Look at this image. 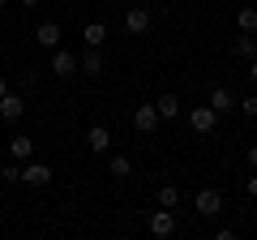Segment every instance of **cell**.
Instances as JSON below:
<instances>
[{
	"mask_svg": "<svg viewBox=\"0 0 257 240\" xmlns=\"http://www.w3.org/2000/svg\"><path fill=\"white\" fill-rule=\"evenodd\" d=\"M22 180H26V185H47V180H52V167L47 163H26L22 167Z\"/></svg>",
	"mask_w": 257,
	"mask_h": 240,
	"instance_id": "obj_6",
	"label": "cell"
},
{
	"mask_svg": "<svg viewBox=\"0 0 257 240\" xmlns=\"http://www.w3.org/2000/svg\"><path fill=\"white\" fill-rule=\"evenodd\" d=\"M155 111H159V120H176L180 116V99H176V94H163V99L155 103Z\"/></svg>",
	"mask_w": 257,
	"mask_h": 240,
	"instance_id": "obj_10",
	"label": "cell"
},
{
	"mask_svg": "<svg viewBox=\"0 0 257 240\" xmlns=\"http://www.w3.org/2000/svg\"><path fill=\"white\" fill-rule=\"evenodd\" d=\"M248 167L257 172V146H248Z\"/></svg>",
	"mask_w": 257,
	"mask_h": 240,
	"instance_id": "obj_21",
	"label": "cell"
},
{
	"mask_svg": "<svg viewBox=\"0 0 257 240\" xmlns=\"http://www.w3.org/2000/svg\"><path fill=\"white\" fill-rule=\"evenodd\" d=\"M5 94H9V82H5V77H0V99H5Z\"/></svg>",
	"mask_w": 257,
	"mask_h": 240,
	"instance_id": "obj_23",
	"label": "cell"
},
{
	"mask_svg": "<svg viewBox=\"0 0 257 240\" xmlns=\"http://www.w3.org/2000/svg\"><path fill=\"white\" fill-rule=\"evenodd\" d=\"M172 231H176V214L167 210V206H163V210H155V214H150V236L167 240V236H172Z\"/></svg>",
	"mask_w": 257,
	"mask_h": 240,
	"instance_id": "obj_1",
	"label": "cell"
},
{
	"mask_svg": "<svg viewBox=\"0 0 257 240\" xmlns=\"http://www.w3.org/2000/svg\"><path fill=\"white\" fill-rule=\"evenodd\" d=\"M82 39H86V47H103V39H107V26H103V22H90V26L82 30Z\"/></svg>",
	"mask_w": 257,
	"mask_h": 240,
	"instance_id": "obj_13",
	"label": "cell"
},
{
	"mask_svg": "<svg viewBox=\"0 0 257 240\" xmlns=\"http://www.w3.org/2000/svg\"><path fill=\"white\" fill-rule=\"evenodd\" d=\"M52 73H56V77H73V73H77V56L56 47V56H52Z\"/></svg>",
	"mask_w": 257,
	"mask_h": 240,
	"instance_id": "obj_2",
	"label": "cell"
},
{
	"mask_svg": "<svg viewBox=\"0 0 257 240\" xmlns=\"http://www.w3.org/2000/svg\"><path fill=\"white\" fill-rule=\"evenodd\" d=\"M22 5H26V9H35V5H39V0H22Z\"/></svg>",
	"mask_w": 257,
	"mask_h": 240,
	"instance_id": "obj_24",
	"label": "cell"
},
{
	"mask_svg": "<svg viewBox=\"0 0 257 240\" xmlns=\"http://www.w3.org/2000/svg\"><path fill=\"white\" fill-rule=\"evenodd\" d=\"M22 111H26V103H22L18 94H5V99H0V120H22Z\"/></svg>",
	"mask_w": 257,
	"mask_h": 240,
	"instance_id": "obj_8",
	"label": "cell"
},
{
	"mask_svg": "<svg viewBox=\"0 0 257 240\" xmlns=\"http://www.w3.org/2000/svg\"><path fill=\"white\" fill-rule=\"evenodd\" d=\"M236 26H240V30H248V35H253V30H257V9H253V5L236 13Z\"/></svg>",
	"mask_w": 257,
	"mask_h": 240,
	"instance_id": "obj_16",
	"label": "cell"
},
{
	"mask_svg": "<svg viewBox=\"0 0 257 240\" xmlns=\"http://www.w3.org/2000/svg\"><path fill=\"white\" fill-rule=\"evenodd\" d=\"M5 5H9V0H0V9H5Z\"/></svg>",
	"mask_w": 257,
	"mask_h": 240,
	"instance_id": "obj_26",
	"label": "cell"
},
{
	"mask_svg": "<svg viewBox=\"0 0 257 240\" xmlns=\"http://www.w3.org/2000/svg\"><path fill=\"white\" fill-rule=\"evenodd\" d=\"M133 125H138L142 133H155V129H159V111H155V103H146V107L133 111Z\"/></svg>",
	"mask_w": 257,
	"mask_h": 240,
	"instance_id": "obj_4",
	"label": "cell"
},
{
	"mask_svg": "<svg viewBox=\"0 0 257 240\" xmlns=\"http://www.w3.org/2000/svg\"><path fill=\"white\" fill-rule=\"evenodd\" d=\"M35 39H39L43 47H52V52H56V47H60V26H56V22H43V26L35 30Z\"/></svg>",
	"mask_w": 257,
	"mask_h": 240,
	"instance_id": "obj_9",
	"label": "cell"
},
{
	"mask_svg": "<svg viewBox=\"0 0 257 240\" xmlns=\"http://www.w3.org/2000/svg\"><path fill=\"white\" fill-rule=\"evenodd\" d=\"M35 155V142L30 138H13V159H30Z\"/></svg>",
	"mask_w": 257,
	"mask_h": 240,
	"instance_id": "obj_18",
	"label": "cell"
},
{
	"mask_svg": "<svg viewBox=\"0 0 257 240\" xmlns=\"http://www.w3.org/2000/svg\"><path fill=\"white\" fill-rule=\"evenodd\" d=\"M219 210H223V197L214 189H202L197 193V214H219Z\"/></svg>",
	"mask_w": 257,
	"mask_h": 240,
	"instance_id": "obj_7",
	"label": "cell"
},
{
	"mask_svg": "<svg viewBox=\"0 0 257 240\" xmlns=\"http://www.w3.org/2000/svg\"><path fill=\"white\" fill-rule=\"evenodd\" d=\"M82 73H90V77L103 73V52H99V47H90V52L82 56Z\"/></svg>",
	"mask_w": 257,
	"mask_h": 240,
	"instance_id": "obj_14",
	"label": "cell"
},
{
	"mask_svg": "<svg viewBox=\"0 0 257 240\" xmlns=\"http://www.w3.org/2000/svg\"><path fill=\"white\" fill-rule=\"evenodd\" d=\"M124 26H128V35H146V30H150V9H128L124 13Z\"/></svg>",
	"mask_w": 257,
	"mask_h": 240,
	"instance_id": "obj_5",
	"label": "cell"
},
{
	"mask_svg": "<svg viewBox=\"0 0 257 240\" xmlns=\"http://www.w3.org/2000/svg\"><path fill=\"white\" fill-rule=\"evenodd\" d=\"M210 107L219 111V116H223V111H231V107H236V103H231V90H227V86H214V90H210Z\"/></svg>",
	"mask_w": 257,
	"mask_h": 240,
	"instance_id": "obj_12",
	"label": "cell"
},
{
	"mask_svg": "<svg viewBox=\"0 0 257 240\" xmlns=\"http://www.w3.org/2000/svg\"><path fill=\"white\" fill-rule=\"evenodd\" d=\"M236 52H240V56H248V60L257 56V39L248 35V30H240V39H236Z\"/></svg>",
	"mask_w": 257,
	"mask_h": 240,
	"instance_id": "obj_15",
	"label": "cell"
},
{
	"mask_svg": "<svg viewBox=\"0 0 257 240\" xmlns=\"http://www.w3.org/2000/svg\"><path fill=\"white\" fill-rule=\"evenodd\" d=\"M248 77H253V82H257V65H253V69H248Z\"/></svg>",
	"mask_w": 257,
	"mask_h": 240,
	"instance_id": "obj_25",
	"label": "cell"
},
{
	"mask_svg": "<svg viewBox=\"0 0 257 240\" xmlns=\"http://www.w3.org/2000/svg\"><path fill=\"white\" fill-rule=\"evenodd\" d=\"M248 197H257V176H248Z\"/></svg>",
	"mask_w": 257,
	"mask_h": 240,
	"instance_id": "obj_22",
	"label": "cell"
},
{
	"mask_svg": "<svg viewBox=\"0 0 257 240\" xmlns=\"http://www.w3.org/2000/svg\"><path fill=\"white\" fill-rule=\"evenodd\" d=\"M128 172H133V163L124 155H111V176H128Z\"/></svg>",
	"mask_w": 257,
	"mask_h": 240,
	"instance_id": "obj_19",
	"label": "cell"
},
{
	"mask_svg": "<svg viewBox=\"0 0 257 240\" xmlns=\"http://www.w3.org/2000/svg\"><path fill=\"white\" fill-rule=\"evenodd\" d=\"M189 125H193L197 133H210L214 125H219V111H214V107H197V111L189 116Z\"/></svg>",
	"mask_w": 257,
	"mask_h": 240,
	"instance_id": "obj_3",
	"label": "cell"
},
{
	"mask_svg": "<svg viewBox=\"0 0 257 240\" xmlns=\"http://www.w3.org/2000/svg\"><path fill=\"white\" fill-rule=\"evenodd\" d=\"M240 111H244V116H248V120H257V94H248V99H244V103H240Z\"/></svg>",
	"mask_w": 257,
	"mask_h": 240,
	"instance_id": "obj_20",
	"label": "cell"
},
{
	"mask_svg": "<svg viewBox=\"0 0 257 240\" xmlns=\"http://www.w3.org/2000/svg\"><path fill=\"white\" fill-rule=\"evenodd\" d=\"M86 146H90V150H99V155H103V150H107V146H111V133H107V129H103V125H94V129H90V133H86Z\"/></svg>",
	"mask_w": 257,
	"mask_h": 240,
	"instance_id": "obj_11",
	"label": "cell"
},
{
	"mask_svg": "<svg viewBox=\"0 0 257 240\" xmlns=\"http://www.w3.org/2000/svg\"><path fill=\"white\" fill-rule=\"evenodd\" d=\"M159 206H167V210L180 206V189H176V185H163V189H159Z\"/></svg>",
	"mask_w": 257,
	"mask_h": 240,
	"instance_id": "obj_17",
	"label": "cell"
}]
</instances>
